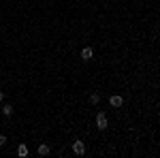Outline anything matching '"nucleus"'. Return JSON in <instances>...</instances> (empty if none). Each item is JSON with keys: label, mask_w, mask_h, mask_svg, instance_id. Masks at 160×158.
I'll use <instances>...</instances> for the list:
<instances>
[{"label": "nucleus", "mask_w": 160, "mask_h": 158, "mask_svg": "<svg viewBox=\"0 0 160 158\" xmlns=\"http://www.w3.org/2000/svg\"><path fill=\"white\" fill-rule=\"evenodd\" d=\"M2 100H4V92H0V103H2Z\"/></svg>", "instance_id": "nucleus-10"}, {"label": "nucleus", "mask_w": 160, "mask_h": 158, "mask_svg": "<svg viewBox=\"0 0 160 158\" xmlns=\"http://www.w3.org/2000/svg\"><path fill=\"white\" fill-rule=\"evenodd\" d=\"M73 154H77V156H83V154H86V143L77 139V141L73 143Z\"/></svg>", "instance_id": "nucleus-2"}, {"label": "nucleus", "mask_w": 160, "mask_h": 158, "mask_svg": "<svg viewBox=\"0 0 160 158\" xmlns=\"http://www.w3.org/2000/svg\"><path fill=\"white\" fill-rule=\"evenodd\" d=\"M107 126H109L107 113H105V111H98V113H96V128H98V130H107Z\"/></svg>", "instance_id": "nucleus-1"}, {"label": "nucleus", "mask_w": 160, "mask_h": 158, "mask_svg": "<svg viewBox=\"0 0 160 158\" xmlns=\"http://www.w3.org/2000/svg\"><path fill=\"white\" fill-rule=\"evenodd\" d=\"M92 58H94V49H92V47H83V49H81V60H83V62L92 60Z\"/></svg>", "instance_id": "nucleus-4"}, {"label": "nucleus", "mask_w": 160, "mask_h": 158, "mask_svg": "<svg viewBox=\"0 0 160 158\" xmlns=\"http://www.w3.org/2000/svg\"><path fill=\"white\" fill-rule=\"evenodd\" d=\"M109 105H111V107H122L124 98L120 96V94H111V96H109Z\"/></svg>", "instance_id": "nucleus-3"}, {"label": "nucleus", "mask_w": 160, "mask_h": 158, "mask_svg": "<svg viewBox=\"0 0 160 158\" xmlns=\"http://www.w3.org/2000/svg\"><path fill=\"white\" fill-rule=\"evenodd\" d=\"M90 103H92V105H98V103H100V94H96V92L90 94Z\"/></svg>", "instance_id": "nucleus-8"}, {"label": "nucleus", "mask_w": 160, "mask_h": 158, "mask_svg": "<svg viewBox=\"0 0 160 158\" xmlns=\"http://www.w3.org/2000/svg\"><path fill=\"white\" fill-rule=\"evenodd\" d=\"M2 115H7V118L13 115V107L11 105H2Z\"/></svg>", "instance_id": "nucleus-7"}, {"label": "nucleus", "mask_w": 160, "mask_h": 158, "mask_svg": "<svg viewBox=\"0 0 160 158\" xmlns=\"http://www.w3.org/2000/svg\"><path fill=\"white\" fill-rule=\"evenodd\" d=\"M37 152H38V156H49V152H51V150H49V145H47V143H41Z\"/></svg>", "instance_id": "nucleus-5"}, {"label": "nucleus", "mask_w": 160, "mask_h": 158, "mask_svg": "<svg viewBox=\"0 0 160 158\" xmlns=\"http://www.w3.org/2000/svg\"><path fill=\"white\" fill-rule=\"evenodd\" d=\"M17 156H22V158L28 156V145H26V143H19V145H17Z\"/></svg>", "instance_id": "nucleus-6"}, {"label": "nucleus", "mask_w": 160, "mask_h": 158, "mask_svg": "<svg viewBox=\"0 0 160 158\" xmlns=\"http://www.w3.org/2000/svg\"><path fill=\"white\" fill-rule=\"evenodd\" d=\"M7 145V135H0V147Z\"/></svg>", "instance_id": "nucleus-9"}]
</instances>
